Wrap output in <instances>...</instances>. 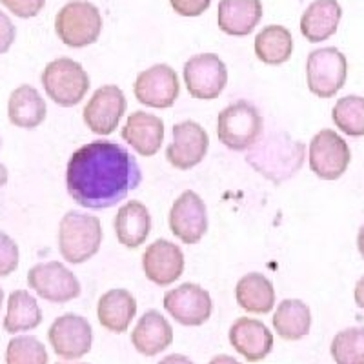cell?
I'll return each mask as SVG.
<instances>
[{"mask_svg": "<svg viewBox=\"0 0 364 364\" xmlns=\"http://www.w3.org/2000/svg\"><path fill=\"white\" fill-rule=\"evenodd\" d=\"M141 182L142 171L135 155L112 141L84 144L68 162V193L87 210L117 206L141 186Z\"/></svg>", "mask_w": 364, "mask_h": 364, "instance_id": "1", "label": "cell"}, {"mask_svg": "<svg viewBox=\"0 0 364 364\" xmlns=\"http://www.w3.org/2000/svg\"><path fill=\"white\" fill-rule=\"evenodd\" d=\"M306 157V146L294 141L288 133L273 132L259 136L248 149L246 161L264 178L281 184L301 170Z\"/></svg>", "mask_w": 364, "mask_h": 364, "instance_id": "2", "label": "cell"}, {"mask_svg": "<svg viewBox=\"0 0 364 364\" xmlns=\"http://www.w3.org/2000/svg\"><path fill=\"white\" fill-rule=\"evenodd\" d=\"M102 245L99 217L80 211H68L58 226V250L70 264H82L97 255Z\"/></svg>", "mask_w": 364, "mask_h": 364, "instance_id": "3", "label": "cell"}, {"mask_svg": "<svg viewBox=\"0 0 364 364\" xmlns=\"http://www.w3.org/2000/svg\"><path fill=\"white\" fill-rule=\"evenodd\" d=\"M264 129V120L259 109L248 100H237L219 113L217 135L232 151H246L252 148Z\"/></svg>", "mask_w": 364, "mask_h": 364, "instance_id": "4", "label": "cell"}, {"mask_svg": "<svg viewBox=\"0 0 364 364\" xmlns=\"http://www.w3.org/2000/svg\"><path fill=\"white\" fill-rule=\"evenodd\" d=\"M41 80L48 97L63 108L77 106L90 90L86 70L77 60L68 57L51 60L42 71Z\"/></svg>", "mask_w": 364, "mask_h": 364, "instance_id": "5", "label": "cell"}, {"mask_svg": "<svg viewBox=\"0 0 364 364\" xmlns=\"http://www.w3.org/2000/svg\"><path fill=\"white\" fill-rule=\"evenodd\" d=\"M58 38L70 48H86L95 44L102 31V17L97 6L86 0L68 2L55 18Z\"/></svg>", "mask_w": 364, "mask_h": 364, "instance_id": "6", "label": "cell"}, {"mask_svg": "<svg viewBox=\"0 0 364 364\" xmlns=\"http://www.w3.org/2000/svg\"><path fill=\"white\" fill-rule=\"evenodd\" d=\"M346 57L337 48H321L308 55L306 82L308 90L321 99H331L346 82Z\"/></svg>", "mask_w": 364, "mask_h": 364, "instance_id": "7", "label": "cell"}, {"mask_svg": "<svg viewBox=\"0 0 364 364\" xmlns=\"http://www.w3.org/2000/svg\"><path fill=\"white\" fill-rule=\"evenodd\" d=\"M28 284L44 301L63 304L80 295V282L63 262L50 261L35 264L28 272Z\"/></svg>", "mask_w": 364, "mask_h": 364, "instance_id": "8", "label": "cell"}, {"mask_svg": "<svg viewBox=\"0 0 364 364\" xmlns=\"http://www.w3.org/2000/svg\"><path fill=\"white\" fill-rule=\"evenodd\" d=\"M352 161L346 141L333 129H321L310 142V168L323 181L343 177Z\"/></svg>", "mask_w": 364, "mask_h": 364, "instance_id": "9", "label": "cell"}, {"mask_svg": "<svg viewBox=\"0 0 364 364\" xmlns=\"http://www.w3.org/2000/svg\"><path fill=\"white\" fill-rule=\"evenodd\" d=\"M48 339L58 357L66 360L80 359L93 346V330L82 315L64 314L53 321L48 330Z\"/></svg>", "mask_w": 364, "mask_h": 364, "instance_id": "10", "label": "cell"}, {"mask_svg": "<svg viewBox=\"0 0 364 364\" xmlns=\"http://www.w3.org/2000/svg\"><path fill=\"white\" fill-rule=\"evenodd\" d=\"M184 82L195 99H217L228 84L226 64L215 53L195 55L184 64Z\"/></svg>", "mask_w": 364, "mask_h": 364, "instance_id": "11", "label": "cell"}, {"mask_svg": "<svg viewBox=\"0 0 364 364\" xmlns=\"http://www.w3.org/2000/svg\"><path fill=\"white\" fill-rule=\"evenodd\" d=\"M133 91H135V99L144 106L168 109L181 95L178 75L168 64H155L139 73Z\"/></svg>", "mask_w": 364, "mask_h": 364, "instance_id": "12", "label": "cell"}, {"mask_svg": "<svg viewBox=\"0 0 364 364\" xmlns=\"http://www.w3.org/2000/svg\"><path fill=\"white\" fill-rule=\"evenodd\" d=\"M128 102L119 86L108 84L91 95L84 108V122L95 135H112L120 124V119L126 113Z\"/></svg>", "mask_w": 364, "mask_h": 364, "instance_id": "13", "label": "cell"}, {"mask_svg": "<svg viewBox=\"0 0 364 364\" xmlns=\"http://www.w3.org/2000/svg\"><path fill=\"white\" fill-rule=\"evenodd\" d=\"M164 310L182 326H200L211 317V297L203 286L186 282L170 290L162 299Z\"/></svg>", "mask_w": 364, "mask_h": 364, "instance_id": "14", "label": "cell"}, {"mask_svg": "<svg viewBox=\"0 0 364 364\" xmlns=\"http://www.w3.org/2000/svg\"><path fill=\"white\" fill-rule=\"evenodd\" d=\"M208 146L206 129L193 120H184L173 126V141L166 148V159L177 170H191L204 161Z\"/></svg>", "mask_w": 364, "mask_h": 364, "instance_id": "15", "label": "cell"}, {"mask_svg": "<svg viewBox=\"0 0 364 364\" xmlns=\"http://www.w3.org/2000/svg\"><path fill=\"white\" fill-rule=\"evenodd\" d=\"M171 233L184 245H197L208 232L206 204L195 191L186 190L170 211Z\"/></svg>", "mask_w": 364, "mask_h": 364, "instance_id": "16", "label": "cell"}, {"mask_svg": "<svg viewBox=\"0 0 364 364\" xmlns=\"http://www.w3.org/2000/svg\"><path fill=\"white\" fill-rule=\"evenodd\" d=\"M146 277L157 286H170L184 272V253L175 242L159 239L146 248L142 255Z\"/></svg>", "mask_w": 364, "mask_h": 364, "instance_id": "17", "label": "cell"}, {"mask_svg": "<svg viewBox=\"0 0 364 364\" xmlns=\"http://www.w3.org/2000/svg\"><path fill=\"white\" fill-rule=\"evenodd\" d=\"M230 344L250 363L264 359L273 348V336L262 321L240 317L230 328Z\"/></svg>", "mask_w": 364, "mask_h": 364, "instance_id": "18", "label": "cell"}, {"mask_svg": "<svg viewBox=\"0 0 364 364\" xmlns=\"http://www.w3.org/2000/svg\"><path fill=\"white\" fill-rule=\"evenodd\" d=\"M122 139L142 157H154L164 142V122L157 115L135 112L120 132Z\"/></svg>", "mask_w": 364, "mask_h": 364, "instance_id": "19", "label": "cell"}, {"mask_svg": "<svg viewBox=\"0 0 364 364\" xmlns=\"http://www.w3.org/2000/svg\"><path fill=\"white\" fill-rule=\"evenodd\" d=\"M132 343L139 353L155 357L173 343V328L157 310H148L133 328Z\"/></svg>", "mask_w": 364, "mask_h": 364, "instance_id": "20", "label": "cell"}, {"mask_svg": "<svg viewBox=\"0 0 364 364\" xmlns=\"http://www.w3.org/2000/svg\"><path fill=\"white\" fill-rule=\"evenodd\" d=\"M262 18L261 0H220L217 21L223 33L230 37H246Z\"/></svg>", "mask_w": 364, "mask_h": 364, "instance_id": "21", "label": "cell"}, {"mask_svg": "<svg viewBox=\"0 0 364 364\" xmlns=\"http://www.w3.org/2000/svg\"><path fill=\"white\" fill-rule=\"evenodd\" d=\"M341 17L343 8L337 0H315L302 13L301 33L314 44L326 41L337 33Z\"/></svg>", "mask_w": 364, "mask_h": 364, "instance_id": "22", "label": "cell"}, {"mask_svg": "<svg viewBox=\"0 0 364 364\" xmlns=\"http://www.w3.org/2000/svg\"><path fill=\"white\" fill-rule=\"evenodd\" d=\"M113 226L120 245H124L126 248H139L144 245L151 232V217L144 204L129 200L119 210Z\"/></svg>", "mask_w": 364, "mask_h": 364, "instance_id": "23", "label": "cell"}, {"mask_svg": "<svg viewBox=\"0 0 364 364\" xmlns=\"http://www.w3.org/2000/svg\"><path fill=\"white\" fill-rule=\"evenodd\" d=\"M136 314V301L128 290L115 288L100 297L97 315L106 330L113 333H124Z\"/></svg>", "mask_w": 364, "mask_h": 364, "instance_id": "24", "label": "cell"}, {"mask_svg": "<svg viewBox=\"0 0 364 364\" xmlns=\"http://www.w3.org/2000/svg\"><path fill=\"white\" fill-rule=\"evenodd\" d=\"M46 102L33 86L24 84L13 90L8 102V117L11 124L24 129H33L41 126L46 119Z\"/></svg>", "mask_w": 364, "mask_h": 364, "instance_id": "25", "label": "cell"}, {"mask_svg": "<svg viewBox=\"0 0 364 364\" xmlns=\"http://www.w3.org/2000/svg\"><path fill=\"white\" fill-rule=\"evenodd\" d=\"M237 304L248 314H269L275 304V290L269 279L259 272L246 273L235 286Z\"/></svg>", "mask_w": 364, "mask_h": 364, "instance_id": "26", "label": "cell"}, {"mask_svg": "<svg viewBox=\"0 0 364 364\" xmlns=\"http://www.w3.org/2000/svg\"><path fill=\"white\" fill-rule=\"evenodd\" d=\"M294 51V38L284 26H266L255 37V55L266 66H281L288 63Z\"/></svg>", "mask_w": 364, "mask_h": 364, "instance_id": "27", "label": "cell"}, {"mask_svg": "<svg viewBox=\"0 0 364 364\" xmlns=\"http://www.w3.org/2000/svg\"><path fill=\"white\" fill-rule=\"evenodd\" d=\"M273 328L286 341H299L311 330V311L306 302L286 299L273 314Z\"/></svg>", "mask_w": 364, "mask_h": 364, "instance_id": "28", "label": "cell"}, {"mask_svg": "<svg viewBox=\"0 0 364 364\" xmlns=\"http://www.w3.org/2000/svg\"><path fill=\"white\" fill-rule=\"evenodd\" d=\"M42 323V310L37 299L26 290H15L8 299V314L4 330L8 333H21L37 328Z\"/></svg>", "mask_w": 364, "mask_h": 364, "instance_id": "29", "label": "cell"}, {"mask_svg": "<svg viewBox=\"0 0 364 364\" xmlns=\"http://www.w3.org/2000/svg\"><path fill=\"white\" fill-rule=\"evenodd\" d=\"M331 119L337 128L348 136L364 135V97L346 95L331 109Z\"/></svg>", "mask_w": 364, "mask_h": 364, "instance_id": "30", "label": "cell"}, {"mask_svg": "<svg viewBox=\"0 0 364 364\" xmlns=\"http://www.w3.org/2000/svg\"><path fill=\"white\" fill-rule=\"evenodd\" d=\"M336 364H364V328H346L331 341Z\"/></svg>", "mask_w": 364, "mask_h": 364, "instance_id": "31", "label": "cell"}, {"mask_svg": "<svg viewBox=\"0 0 364 364\" xmlns=\"http://www.w3.org/2000/svg\"><path fill=\"white\" fill-rule=\"evenodd\" d=\"M46 346L31 336H18L9 341L6 350V364H48Z\"/></svg>", "mask_w": 364, "mask_h": 364, "instance_id": "32", "label": "cell"}, {"mask_svg": "<svg viewBox=\"0 0 364 364\" xmlns=\"http://www.w3.org/2000/svg\"><path fill=\"white\" fill-rule=\"evenodd\" d=\"M18 246L17 242L8 235V233L0 232V277H8L11 275L18 266Z\"/></svg>", "mask_w": 364, "mask_h": 364, "instance_id": "33", "label": "cell"}, {"mask_svg": "<svg viewBox=\"0 0 364 364\" xmlns=\"http://www.w3.org/2000/svg\"><path fill=\"white\" fill-rule=\"evenodd\" d=\"M0 2L18 18L37 17L46 4V0H0Z\"/></svg>", "mask_w": 364, "mask_h": 364, "instance_id": "34", "label": "cell"}, {"mask_svg": "<svg viewBox=\"0 0 364 364\" xmlns=\"http://www.w3.org/2000/svg\"><path fill=\"white\" fill-rule=\"evenodd\" d=\"M170 4L181 17H200L210 8L211 0H170Z\"/></svg>", "mask_w": 364, "mask_h": 364, "instance_id": "35", "label": "cell"}, {"mask_svg": "<svg viewBox=\"0 0 364 364\" xmlns=\"http://www.w3.org/2000/svg\"><path fill=\"white\" fill-rule=\"evenodd\" d=\"M15 37H17L15 24L4 11H0V53H6L11 48Z\"/></svg>", "mask_w": 364, "mask_h": 364, "instance_id": "36", "label": "cell"}, {"mask_svg": "<svg viewBox=\"0 0 364 364\" xmlns=\"http://www.w3.org/2000/svg\"><path fill=\"white\" fill-rule=\"evenodd\" d=\"M159 364H193V360L188 359L186 355H181V353H171V355L159 360Z\"/></svg>", "mask_w": 364, "mask_h": 364, "instance_id": "37", "label": "cell"}, {"mask_svg": "<svg viewBox=\"0 0 364 364\" xmlns=\"http://www.w3.org/2000/svg\"><path fill=\"white\" fill-rule=\"evenodd\" d=\"M353 297H355L357 306H359L360 310H364V275L359 279V281H357L355 291H353Z\"/></svg>", "mask_w": 364, "mask_h": 364, "instance_id": "38", "label": "cell"}, {"mask_svg": "<svg viewBox=\"0 0 364 364\" xmlns=\"http://www.w3.org/2000/svg\"><path fill=\"white\" fill-rule=\"evenodd\" d=\"M208 364H240V363L230 355H219V357H213Z\"/></svg>", "mask_w": 364, "mask_h": 364, "instance_id": "39", "label": "cell"}, {"mask_svg": "<svg viewBox=\"0 0 364 364\" xmlns=\"http://www.w3.org/2000/svg\"><path fill=\"white\" fill-rule=\"evenodd\" d=\"M357 248H359L360 257H363V259H364V224H363V226H360L359 235H357Z\"/></svg>", "mask_w": 364, "mask_h": 364, "instance_id": "40", "label": "cell"}, {"mask_svg": "<svg viewBox=\"0 0 364 364\" xmlns=\"http://www.w3.org/2000/svg\"><path fill=\"white\" fill-rule=\"evenodd\" d=\"M6 182H8V170L4 164H0V188L6 186Z\"/></svg>", "mask_w": 364, "mask_h": 364, "instance_id": "41", "label": "cell"}, {"mask_svg": "<svg viewBox=\"0 0 364 364\" xmlns=\"http://www.w3.org/2000/svg\"><path fill=\"white\" fill-rule=\"evenodd\" d=\"M2 302H4V290H2V286H0V310H2Z\"/></svg>", "mask_w": 364, "mask_h": 364, "instance_id": "42", "label": "cell"}, {"mask_svg": "<svg viewBox=\"0 0 364 364\" xmlns=\"http://www.w3.org/2000/svg\"><path fill=\"white\" fill-rule=\"evenodd\" d=\"M57 364H66V363H57ZM77 364H87V363H77Z\"/></svg>", "mask_w": 364, "mask_h": 364, "instance_id": "43", "label": "cell"}, {"mask_svg": "<svg viewBox=\"0 0 364 364\" xmlns=\"http://www.w3.org/2000/svg\"><path fill=\"white\" fill-rule=\"evenodd\" d=\"M0 148H2V139H0Z\"/></svg>", "mask_w": 364, "mask_h": 364, "instance_id": "44", "label": "cell"}]
</instances>
